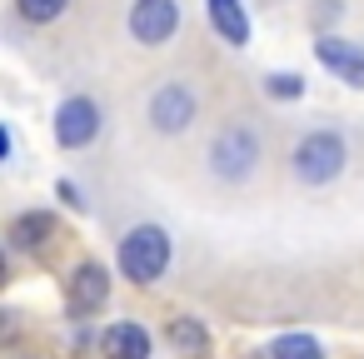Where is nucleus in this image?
I'll list each match as a JSON object with an SVG mask.
<instances>
[{
  "label": "nucleus",
  "mask_w": 364,
  "mask_h": 359,
  "mask_svg": "<svg viewBox=\"0 0 364 359\" xmlns=\"http://www.w3.org/2000/svg\"><path fill=\"white\" fill-rule=\"evenodd\" d=\"M170 259H175V245H170V230L165 225H130L125 235H120V245H115V269H120V279H130V284H140V289H150V284H160L165 279V269H170Z\"/></svg>",
  "instance_id": "1"
},
{
  "label": "nucleus",
  "mask_w": 364,
  "mask_h": 359,
  "mask_svg": "<svg viewBox=\"0 0 364 359\" xmlns=\"http://www.w3.org/2000/svg\"><path fill=\"white\" fill-rule=\"evenodd\" d=\"M344 165H349V145H344L339 130H309L289 150V170H294L299 185H329V180L344 175Z\"/></svg>",
  "instance_id": "2"
},
{
  "label": "nucleus",
  "mask_w": 364,
  "mask_h": 359,
  "mask_svg": "<svg viewBox=\"0 0 364 359\" xmlns=\"http://www.w3.org/2000/svg\"><path fill=\"white\" fill-rule=\"evenodd\" d=\"M205 160H210V175H215V180L240 185V180H250V175L259 170L264 145H259V135H255L250 125H225V130H215Z\"/></svg>",
  "instance_id": "3"
},
{
  "label": "nucleus",
  "mask_w": 364,
  "mask_h": 359,
  "mask_svg": "<svg viewBox=\"0 0 364 359\" xmlns=\"http://www.w3.org/2000/svg\"><path fill=\"white\" fill-rule=\"evenodd\" d=\"M145 115H150V130H155V135H185V130L200 120V95H195L185 80H165V85L150 95Z\"/></svg>",
  "instance_id": "4"
},
{
  "label": "nucleus",
  "mask_w": 364,
  "mask_h": 359,
  "mask_svg": "<svg viewBox=\"0 0 364 359\" xmlns=\"http://www.w3.org/2000/svg\"><path fill=\"white\" fill-rule=\"evenodd\" d=\"M125 26H130V41H135V45L160 50V45H170L175 31H180V6H175V0H135L130 16H125Z\"/></svg>",
  "instance_id": "5"
},
{
  "label": "nucleus",
  "mask_w": 364,
  "mask_h": 359,
  "mask_svg": "<svg viewBox=\"0 0 364 359\" xmlns=\"http://www.w3.org/2000/svg\"><path fill=\"white\" fill-rule=\"evenodd\" d=\"M100 105L90 95H65L55 105V145L60 150H85L95 135H100Z\"/></svg>",
  "instance_id": "6"
},
{
  "label": "nucleus",
  "mask_w": 364,
  "mask_h": 359,
  "mask_svg": "<svg viewBox=\"0 0 364 359\" xmlns=\"http://www.w3.org/2000/svg\"><path fill=\"white\" fill-rule=\"evenodd\" d=\"M105 304H110V269L95 259H80L65 274V309L75 319H85V314H100Z\"/></svg>",
  "instance_id": "7"
},
{
  "label": "nucleus",
  "mask_w": 364,
  "mask_h": 359,
  "mask_svg": "<svg viewBox=\"0 0 364 359\" xmlns=\"http://www.w3.org/2000/svg\"><path fill=\"white\" fill-rule=\"evenodd\" d=\"M314 55H319V65H324L329 75H339L344 85L364 90V45L339 41V36H319V41H314Z\"/></svg>",
  "instance_id": "8"
},
{
  "label": "nucleus",
  "mask_w": 364,
  "mask_h": 359,
  "mask_svg": "<svg viewBox=\"0 0 364 359\" xmlns=\"http://www.w3.org/2000/svg\"><path fill=\"white\" fill-rule=\"evenodd\" d=\"M21 254H46L55 240H60V220L50 215V210H26V215H16L11 220V235H6Z\"/></svg>",
  "instance_id": "9"
},
{
  "label": "nucleus",
  "mask_w": 364,
  "mask_h": 359,
  "mask_svg": "<svg viewBox=\"0 0 364 359\" xmlns=\"http://www.w3.org/2000/svg\"><path fill=\"white\" fill-rule=\"evenodd\" d=\"M100 354L105 359H155V339L135 319H115L100 329Z\"/></svg>",
  "instance_id": "10"
},
{
  "label": "nucleus",
  "mask_w": 364,
  "mask_h": 359,
  "mask_svg": "<svg viewBox=\"0 0 364 359\" xmlns=\"http://www.w3.org/2000/svg\"><path fill=\"white\" fill-rule=\"evenodd\" d=\"M205 11H210V26L225 45H235V50L250 45V16H245L240 0H205Z\"/></svg>",
  "instance_id": "11"
},
{
  "label": "nucleus",
  "mask_w": 364,
  "mask_h": 359,
  "mask_svg": "<svg viewBox=\"0 0 364 359\" xmlns=\"http://www.w3.org/2000/svg\"><path fill=\"white\" fill-rule=\"evenodd\" d=\"M165 339L175 344L180 359H205V354H210V329H205V319H195V314H175V319L165 324Z\"/></svg>",
  "instance_id": "12"
},
{
  "label": "nucleus",
  "mask_w": 364,
  "mask_h": 359,
  "mask_svg": "<svg viewBox=\"0 0 364 359\" xmlns=\"http://www.w3.org/2000/svg\"><path fill=\"white\" fill-rule=\"evenodd\" d=\"M269 359H324V344H319L314 334L289 329V334H279V339L269 344Z\"/></svg>",
  "instance_id": "13"
},
{
  "label": "nucleus",
  "mask_w": 364,
  "mask_h": 359,
  "mask_svg": "<svg viewBox=\"0 0 364 359\" xmlns=\"http://www.w3.org/2000/svg\"><path fill=\"white\" fill-rule=\"evenodd\" d=\"M16 11H21V21H31V26H55V21L70 11V0H16Z\"/></svg>",
  "instance_id": "14"
},
{
  "label": "nucleus",
  "mask_w": 364,
  "mask_h": 359,
  "mask_svg": "<svg viewBox=\"0 0 364 359\" xmlns=\"http://www.w3.org/2000/svg\"><path fill=\"white\" fill-rule=\"evenodd\" d=\"M264 95H269V100H299V95H304V75L274 70V75H264Z\"/></svg>",
  "instance_id": "15"
},
{
  "label": "nucleus",
  "mask_w": 364,
  "mask_h": 359,
  "mask_svg": "<svg viewBox=\"0 0 364 359\" xmlns=\"http://www.w3.org/2000/svg\"><path fill=\"white\" fill-rule=\"evenodd\" d=\"M55 195H60V200H65L70 210H85V200H80V190H75L70 180H60V185H55Z\"/></svg>",
  "instance_id": "16"
},
{
  "label": "nucleus",
  "mask_w": 364,
  "mask_h": 359,
  "mask_svg": "<svg viewBox=\"0 0 364 359\" xmlns=\"http://www.w3.org/2000/svg\"><path fill=\"white\" fill-rule=\"evenodd\" d=\"M16 334V314H0V339H11Z\"/></svg>",
  "instance_id": "17"
},
{
  "label": "nucleus",
  "mask_w": 364,
  "mask_h": 359,
  "mask_svg": "<svg viewBox=\"0 0 364 359\" xmlns=\"http://www.w3.org/2000/svg\"><path fill=\"white\" fill-rule=\"evenodd\" d=\"M0 160H11V130L0 125Z\"/></svg>",
  "instance_id": "18"
},
{
  "label": "nucleus",
  "mask_w": 364,
  "mask_h": 359,
  "mask_svg": "<svg viewBox=\"0 0 364 359\" xmlns=\"http://www.w3.org/2000/svg\"><path fill=\"white\" fill-rule=\"evenodd\" d=\"M6 274H11V259H6V240H0V284H6Z\"/></svg>",
  "instance_id": "19"
}]
</instances>
